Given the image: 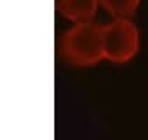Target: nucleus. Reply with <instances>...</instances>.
I'll return each mask as SVG.
<instances>
[{
	"instance_id": "7ed1b4c3",
	"label": "nucleus",
	"mask_w": 148,
	"mask_h": 140,
	"mask_svg": "<svg viewBox=\"0 0 148 140\" xmlns=\"http://www.w3.org/2000/svg\"><path fill=\"white\" fill-rule=\"evenodd\" d=\"M99 0H58L56 8L59 15L76 23L94 22V16L99 8Z\"/></svg>"
},
{
	"instance_id": "f03ea898",
	"label": "nucleus",
	"mask_w": 148,
	"mask_h": 140,
	"mask_svg": "<svg viewBox=\"0 0 148 140\" xmlns=\"http://www.w3.org/2000/svg\"><path fill=\"white\" fill-rule=\"evenodd\" d=\"M104 59L114 65L132 61L140 49V32L130 18H114L104 25Z\"/></svg>"
},
{
	"instance_id": "f257e3e1",
	"label": "nucleus",
	"mask_w": 148,
	"mask_h": 140,
	"mask_svg": "<svg viewBox=\"0 0 148 140\" xmlns=\"http://www.w3.org/2000/svg\"><path fill=\"white\" fill-rule=\"evenodd\" d=\"M104 25L97 22L76 23L61 36L59 51L66 63L77 68H89L104 59Z\"/></svg>"
},
{
	"instance_id": "20e7f679",
	"label": "nucleus",
	"mask_w": 148,
	"mask_h": 140,
	"mask_svg": "<svg viewBox=\"0 0 148 140\" xmlns=\"http://www.w3.org/2000/svg\"><path fill=\"white\" fill-rule=\"evenodd\" d=\"M142 0H99L102 8L114 18H130Z\"/></svg>"
}]
</instances>
